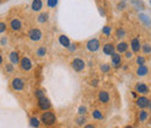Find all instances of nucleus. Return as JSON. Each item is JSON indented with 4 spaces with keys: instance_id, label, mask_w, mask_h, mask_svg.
I'll list each match as a JSON object with an SVG mask.
<instances>
[{
    "instance_id": "nucleus-39",
    "label": "nucleus",
    "mask_w": 151,
    "mask_h": 128,
    "mask_svg": "<svg viewBox=\"0 0 151 128\" xmlns=\"http://www.w3.org/2000/svg\"><path fill=\"white\" fill-rule=\"evenodd\" d=\"M67 50H69L70 52H74L76 50H77V44H76V43H71V44L69 45Z\"/></svg>"
},
{
    "instance_id": "nucleus-25",
    "label": "nucleus",
    "mask_w": 151,
    "mask_h": 128,
    "mask_svg": "<svg viewBox=\"0 0 151 128\" xmlns=\"http://www.w3.org/2000/svg\"><path fill=\"white\" fill-rule=\"evenodd\" d=\"M149 116H150L149 113L145 109H141L139 113H138V120H139V122H145L149 119Z\"/></svg>"
},
{
    "instance_id": "nucleus-36",
    "label": "nucleus",
    "mask_w": 151,
    "mask_h": 128,
    "mask_svg": "<svg viewBox=\"0 0 151 128\" xmlns=\"http://www.w3.org/2000/svg\"><path fill=\"white\" fill-rule=\"evenodd\" d=\"M87 113V107L86 106H79L78 108V114L79 115H85Z\"/></svg>"
},
{
    "instance_id": "nucleus-33",
    "label": "nucleus",
    "mask_w": 151,
    "mask_h": 128,
    "mask_svg": "<svg viewBox=\"0 0 151 128\" xmlns=\"http://www.w3.org/2000/svg\"><path fill=\"white\" fill-rule=\"evenodd\" d=\"M7 23L6 22H4V21H0V34H4V33H6V30H7Z\"/></svg>"
},
{
    "instance_id": "nucleus-26",
    "label": "nucleus",
    "mask_w": 151,
    "mask_h": 128,
    "mask_svg": "<svg viewBox=\"0 0 151 128\" xmlns=\"http://www.w3.org/2000/svg\"><path fill=\"white\" fill-rule=\"evenodd\" d=\"M92 118L93 119H95V120H104V114H102V112L100 111V109H93V112H92Z\"/></svg>"
},
{
    "instance_id": "nucleus-9",
    "label": "nucleus",
    "mask_w": 151,
    "mask_h": 128,
    "mask_svg": "<svg viewBox=\"0 0 151 128\" xmlns=\"http://www.w3.org/2000/svg\"><path fill=\"white\" fill-rule=\"evenodd\" d=\"M111 63H112L113 68H115V69L120 68L122 65V57H121V55L119 52H116V51L113 52L111 55Z\"/></svg>"
},
{
    "instance_id": "nucleus-15",
    "label": "nucleus",
    "mask_w": 151,
    "mask_h": 128,
    "mask_svg": "<svg viewBox=\"0 0 151 128\" xmlns=\"http://www.w3.org/2000/svg\"><path fill=\"white\" fill-rule=\"evenodd\" d=\"M128 48H129V43H128V42H126V41H120V42L115 45V51L121 55V54H124V52L128 50Z\"/></svg>"
},
{
    "instance_id": "nucleus-40",
    "label": "nucleus",
    "mask_w": 151,
    "mask_h": 128,
    "mask_svg": "<svg viewBox=\"0 0 151 128\" xmlns=\"http://www.w3.org/2000/svg\"><path fill=\"white\" fill-rule=\"evenodd\" d=\"M124 57H126L127 59H130V58L134 57V52H132L131 50H127V51L124 52Z\"/></svg>"
},
{
    "instance_id": "nucleus-30",
    "label": "nucleus",
    "mask_w": 151,
    "mask_h": 128,
    "mask_svg": "<svg viewBox=\"0 0 151 128\" xmlns=\"http://www.w3.org/2000/svg\"><path fill=\"white\" fill-rule=\"evenodd\" d=\"M57 5H58V0H47V6L51 10L55 8Z\"/></svg>"
},
{
    "instance_id": "nucleus-18",
    "label": "nucleus",
    "mask_w": 151,
    "mask_h": 128,
    "mask_svg": "<svg viewBox=\"0 0 151 128\" xmlns=\"http://www.w3.org/2000/svg\"><path fill=\"white\" fill-rule=\"evenodd\" d=\"M58 42H59V44L62 45V47H64V48H69V45L71 44V41H70V39L66 36V35H64V34H60L59 36H58Z\"/></svg>"
},
{
    "instance_id": "nucleus-12",
    "label": "nucleus",
    "mask_w": 151,
    "mask_h": 128,
    "mask_svg": "<svg viewBox=\"0 0 151 128\" xmlns=\"http://www.w3.org/2000/svg\"><path fill=\"white\" fill-rule=\"evenodd\" d=\"M149 101H150V99L146 98L145 96H139L138 98H136V106H137L138 108H141V109L148 108Z\"/></svg>"
},
{
    "instance_id": "nucleus-11",
    "label": "nucleus",
    "mask_w": 151,
    "mask_h": 128,
    "mask_svg": "<svg viewBox=\"0 0 151 128\" xmlns=\"http://www.w3.org/2000/svg\"><path fill=\"white\" fill-rule=\"evenodd\" d=\"M135 92H137V93L144 96V94H146V93L150 92V87H149L146 84L139 82V83H137V84L135 85Z\"/></svg>"
},
{
    "instance_id": "nucleus-38",
    "label": "nucleus",
    "mask_w": 151,
    "mask_h": 128,
    "mask_svg": "<svg viewBox=\"0 0 151 128\" xmlns=\"http://www.w3.org/2000/svg\"><path fill=\"white\" fill-rule=\"evenodd\" d=\"M7 44H8V39H7V36H3V37H0V45L6 47Z\"/></svg>"
},
{
    "instance_id": "nucleus-41",
    "label": "nucleus",
    "mask_w": 151,
    "mask_h": 128,
    "mask_svg": "<svg viewBox=\"0 0 151 128\" xmlns=\"http://www.w3.org/2000/svg\"><path fill=\"white\" fill-rule=\"evenodd\" d=\"M117 8H119L120 11H124V10L127 8V4H126L124 1H122V3H119V4H117Z\"/></svg>"
},
{
    "instance_id": "nucleus-32",
    "label": "nucleus",
    "mask_w": 151,
    "mask_h": 128,
    "mask_svg": "<svg viewBox=\"0 0 151 128\" xmlns=\"http://www.w3.org/2000/svg\"><path fill=\"white\" fill-rule=\"evenodd\" d=\"M100 69H101V71L104 74H108L111 71V65H109V64H107V63H104L100 67Z\"/></svg>"
},
{
    "instance_id": "nucleus-1",
    "label": "nucleus",
    "mask_w": 151,
    "mask_h": 128,
    "mask_svg": "<svg viewBox=\"0 0 151 128\" xmlns=\"http://www.w3.org/2000/svg\"><path fill=\"white\" fill-rule=\"evenodd\" d=\"M40 120H41V122L43 123V125H45V126H52V125H55L56 123V114L54 113V112H51V111H45V112H43L42 114H41V118H40Z\"/></svg>"
},
{
    "instance_id": "nucleus-4",
    "label": "nucleus",
    "mask_w": 151,
    "mask_h": 128,
    "mask_svg": "<svg viewBox=\"0 0 151 128\" xmlns=\"http://www.w3.org/2000/svg\"><path fill=\"white\" fill-rule=\"evenodd\" d=\"M19 67H20V69H21L22 71L29 72V71L33 69V67H34V63H33V61H32L30 57H28V56H22L21 59H20V63H19Z\"/></svg>"
},
{
    "instance_id": "nucleus-31",
    "label": "nucleus",
    "mask_w": 151,
    "mask_h": 128,
    "mask_svg": "<svg viewBox=\"0 0 151 128\" xmlns=\"http://www.w3.org/2000/svg\"><path fill=\"white\" fill-rule=\"evenodd\" d=\"M102 34L105 36H111L112 35V27L111 26H105L102 28Z\"/></svg>"
},
{
    "instance_id": "nucleus-37",
    "label": "nucleus",
    "mask_w": 151,
    "mask_h": 128,
    "mask_svg": "<svg viewBox=\"0 0 151 128\" xmlns=\"http://www.w3.org/2000/svg\"><path fill=\"white\" fill-rule=\"evenodd\" d=\"M131 4L132 5H136L137 8H144V5L142 1H139V0H131Z\"/></svg>"
},
{
    "instance_id": "nucleus-45",
    "label": "nucleus",
    "mask_w": 151,
    "mask_h": 128,
    "mask_svg": "<svg viewBox=\"0 0 151 128\" xmlns=\"http://www.w3.org/2000/svg\"><path fill=\"white\" fill-rule=\"evenodd\" d=\"M148 108H149V109H150V111H151V100H150V101H149V105H148Z\"/></svg>"
},
{
    "instance_id": "nucleus-14",
    "label": "nucleus",
    "mask_w": 151,
    "mask_h": 128,
    "mask_svg": "<svg viewBox=\"0 0 151 128\" xmlns=\"http://www.w3.org/2000/svg\"><path fill=\"white\" fill-rule=\"evenodd\" d=\"M98 100L101 104H108L109 100H111V96L106 90H100L98 92Z\"/></svg>"
},
{
    "instance_id": "nucleus-35",
    "label": "nucleus",
    "mask_w": 151,
    "mask_h": 128,
    "mask_svg": "<svg viewBox=\"0 0 151 128\" xmlns=\"http://www.w3.org/2000/svg\"><path fill=\"white\" fill-rule=\"evenodd\" d=\"M45 94H44V91L42 90V89H37L36 91H35V97H36V99H40V98H42V97H44Z\"/></svg>"
},
{
    "instance_id": "nucleus-28",
    "label": "nucleus",
    "mask_w": 151,
    "mask_h": 128,
    "mask_svg": "<svg viewBox=\"0 0 151 128\" xmlns=\"http://www.w3.org/2000/svg\"><path fill=\"white\" fill-rule=\"evenodd\" d=\"M86 122H87V119H86V116L85 115H79L77 119H76V123H77L78 126H85L86 125Z\"/></svg>"
},
{
    "instance_id": "nucleus-20",
    "label": "nucleus",
    "mask_w": 151,
    "mask_h": 128,
    "mask_svg": "<svg viewBox=\"0 0 151 128\" xmlns=\"http://www.w3.org/2000/svg\"><path fill=\"white\" fill-rule=\"evenodd\" d=\"M49 20V12H42L37 15V22L38 23H47Z\"/></svg>"
},
{
    "instance_id": "nucleus-34",
    "label": "nucleus",
    "mask_w": 151,
    "mask_h": 128,
    "mask_svg": "<svg viewBox=\"0 0 151 128\" xmlns=\"http://www.w3.org/2000/svg\"><path fill=\"white\" fill-rule=\"evenodd\" d=\"M139 19L143 20V21L146 23V26H149V27L151 26V21H150V19H149L146 15H144V14H139Z\"/></svg>"
},
{
    "instance_id": "nucleus-22",
    "label": "nucleus",
    "mask_w": 151,
    "mask_h": 128,
    "mask_svg": "<svg viewBox=\"0 0 151 128\" xmlns=\"http://www.w3.org/2000/svg\"><path fill=\"white\" fill-rule=\"evenodd\" d=\"M4 71L7 74V75H13L14 72H15V68H14V65L12 63H5L4 64Z\"/></svg>"
},
{
    "instance_id": "nucleus-6",
    "label": "nucleus",
    "mask_w": 151,
    "mask_h": 128,
    "mask_svg": "<svg viewBox=\"0 0 151 128\" xmlns=\"http://www.w3.org/2000/svg\"><path fill=\"white\" fill-rule=\"evenodd\" d=\"M100 40L99 39H91V40H89L87 42H86V44H85V47H86V49L90 51V52H97L99 49H100Z\"/></svg>"
},
{
    "instance_id": "nucleus-47",
    "label": "nucleus",
    "mask_w": 151,
    "mask_h": 128,
    "mask_svg": "<svg viewBox=\"0 0 151 128\" xmlns=\"http://www.w3.org/2000/svg\"><path fill=\"white\" fill-rule=\"evenodd\" d=\"M4 3V0H0V4H3Z\"/></svg>"
},
{
    "instance_id": "nucleus-13",
    "label": "nucleus",
    "mask_w": 151,
    "mask_h": 128,
    "mask_svg": "<svg viewBox=\"0 0 151 128\" xmlns=\"http://www.w3.org/2000/svg\"><path fill=\"white\" fill-rule=\"evenodd\" d=\"M141 40L138 37H134L131 41H130V48H131V51L134 54H138L141 51Z\"/></svg>"
},
{
    "instance_id": "nucleus-5",
    "label": "nucleus",
    "mask_w": 151,
    "mask_h": 128,
    "mask_svg": "<svg viewBox=\"0 0 151 128\" xmlns=\"http://www.w3.org/2000/svg\"><path fill=\"white\" fill-rule=\"evenodd\" d=\"M43 37V33L40 28L37 27H33L28 30V39L32 41V42H40Z\"/></svg>"
},
{
    "instance_id": "nucleus-16",
    "label": "nucleus",
    "mask_w": 151,
    "mask_h": 128,
    "mask_svg": "<svg viewBox=\"0 0 151 128\" xmlns=\"http://www.w3.org/2000/svg\"><path fill=\"white\" fill-rule=\"evenodd\" d=\"M102 51H104L105 55L111 56L113 52H115V44L112 43V42H107V43H105L104 47H102Z\"/></svg>"
},
{
    "instance_id": "nucleus-29",
    "label": "nucleus",
    "mask_w": 151,
    "mask_h": 128,
    "mask_svg": "<svg viewBox=\"0 0 151 128\" xmlns=\"http://www.w3.org/2000/svg\"><path fill=\"white\" fill-rule=\"evenodd\" d=\"M146 63V59H145V57L144 56H142V55H138L137 57H136V64L139 67V65H144V64Z\"/></svg>"
},
{
    "instance_id": "nucleus-23",
    "label": "nucleus",
    "mask_w": 151,
    "mask_h": 128,
    "mask_svg": "<svg viewBox=\"0 0 151 128\" xmlns=\"http://www.w3.org/2000/svg\"><path fill=\"white\" fill-rule=\"evenodd\" d=\"M127 35V32H126V29L123 28V27H120V28H117L116 30H115V37L117 39V40H122L124 36Z\"/></svg>"
},
{
    "instance_id": "nucleus-48",
    "label": "nucleus",
    "mask_w": 151,
    "mask_h": 128,
    "mask_svg": "<svg viewBox=\"0 0 151 128\" xmlns=\"http://www.w3.org/2000/svg\"><path fill=\"white\" fill-rule=\"evenodd\" d=\"M123 1H126V0H123Z\"/></svg>"
},
{
    "instance_id": "nucleus-17",
    "label": "nucleus",
    "mask_w": 151,
    "mask_h": 128,
    "mask_svg": "<svg viewBox=\"0 0 151 128\" xmlns=\"http://www.w3.org/2000/svg\"><path fill=\"white\" fill-rule=\"evenodd\" d=\"M30 8L33 12H41L43 10V1L42 0H33L30 4Z\"/></svg>"
},
{
    "instance_id": "nucleus-19",
    "label": "nucleus",
    "mask_w": 151,
    "mask_h": 128,
    "mask_svg": "<svg viewBox=\"0 0 151 128\" xmlns=\"http://www.w3.org/2000/svg\"><path fill=\"white\" fill-rule=\"evenodd\" d=\"M148 72H149V68L145 65V64H144V65H139V67L137 68V70H136V75L139 76V77L146 76Z\"/></svg>"
},
{
    "instance_id": "nucleus-24",
    "label": "nucleus",
    "mask_w": 151,
    "mask_h": 128,
    "mask_svg": "<svg viewBox=\"0 0 151 128\" xmlns=\"http://www.w3.org/2000/svg\"><path fill=\"white\" fill-rule=\"evenodd\" d=\"M29 125L33 128H38L40 125H41V120L37 116H30L29 118Z\"/></svg>"
},
{
    "instance_id": "nucleus-49",
    "label": "nucleus",
    "mask_w": 151,
    "mask_h": 128,
    "mask_svg": "<svg viewBox=\"0 0 151 128\" xmlns=\"http://www.w3.org/2000/svg\"><path fill=\"white\" fill-rule=\"evenodd\" d=\"M150 4H151V1H150Z\"/></svg>"
},
{
    "instance_id": "nucleus-44",
    "label": "nucleus",
    "mask_w": 151,
    "mask_h": 128,
    "mask_svg": "<svg viewBox=\"0 0 151 128\" xmlns=\"http://www.w3.org/2000/svg\"><path fill=\"white\" fill-rule=\"evenodd\" d=\"M3 64H4V57L0 54V65H3Z\"/></svg>"
},
{
    "instance_id": "nucleus-21",
    "label": "nucleus",
    "mask_w": 151,
    "mask_h": 128,
    "mask_svg": "<svg viewBox=\"0 0 151 128\" xmlns=\"http://www.w3.org/2000/svg\"><path fill=\"white\" fill-rule=\"evenodd\" d=\"M35 54H36V56H37V57L43 58V57H45V56H47V54H48V49H47V47L41 45V47H38V48L36 49Z\"/></svg>"
},
{
    "instance_id": "nucleus-8",
    "label": "nucleus",
    "mask_w": 151,
    "mask_h": 128,
    "mask_svg": "<svg viewBox=\"0 0 151 128\" xmlns=\"http://www.w3.org/2000/svg\"><path fill=\"white\" fill-rule=\"evenodd\" d=\"M37 106L42 112H45L51 108V101L49 100V98L47 96H44V97L37 99Z\"/></svg>"
},
{
    "instance_id": "nucleus-2",
    "label": "nucleus",
    "mask_w": 151,
    "mask_h": 128,
    "mask_svg": "<svg viewBox=\"0 0 151 128\" xmlns=\"http://www.w3.org/2000/svg\"><path fill=\"white\" fill-rule=\"evenodd\" d=\"M70 65H71V68H72L76 72L80 74V72H83V71L86 69V62H85L83 58H80V57H74V58L71 61Z\"/></svg>"
},
{
    "instance_id": "nucleus-7",
    "label": "nucleus",
    "mask_w": 151,
    "mask_h": 128,
    "mask_svg": "<svg viewBox=\"0 0 151 128\" xmlns=\"http://www.w3.org/2000/svg\"><path fill=\"white\" fill-rule=\"evenodd\" d=\"M8 27L13 32V33H18V32H21L22 30V21L19 19V18H13L10 20V23H8Z\"/></svg>"
},
{
    "instance_id": "nucleus-10",
    "label": "nucleus",
    "mask_w": 151,
    "mask_h": 128,
    "mask_svg": "<svg viewBox=\"0 0 151 128\" xmlns=\"http://www.w3.org/2000/svg\"><path fill=\"white\" fill-rule=\"evenodd\" d=\"M20 59H21V56H20L19 51H16V50L10 51V54H8V62L12 63L14 67H15V65H19Z\"/></svg>"
},
{
    "instance_id": "nucleus-43",
    "label": "nucleus",
    "mask_w": 151,
    "mask_h": 128,
    "mask_svg": "<svg viewBox=\"0 0 151 128\" xmlns=\"http://www.w3.org/2000/svg\"><path fill=\"white\" fill-rule=\"evenodd\" d=\"M84 128H95V126L92 125V123H86V125L84 126Z\"/></svg>"
},
{
    "instance_id": "nucleus-3",
    "label": "nucleus",
    "mask_w": 151,
    "mask_h": 128,
    "mask_svg": "<svg viewBox=\"0 0 151 128\" xmlns=\"http://www.w3.org/2000/svg\"><path fill=\"white\" fill-rule=\"evenodd\" d=\"M10 85H11V89L14 92H21L26 87V81L21 77H14V78L11 79Z\"/></svg>"
},
{
    "instance_id": "nucleus-42",
    "label": "nucleus",
    "mask_w": 151,
    "mask_h": 128,
    "mask_svg": "<svg viewBox=\"0 0 151 128\" xmlns=\"http://www.w3.org/2000/svg\"><path fill=\"white\" fill-rule=\"evenodd\" d=\"M91 82H92V83H91V85H92V86H94V87H95V86H98V84H99V83H98V79H92Z\"/></svg>"
},
{
    "instance_id": "nucleus-46",
    "label": "nucleus",
    "mask_w": 151,
    "mask_h": 128,
    "mask_svg": "<svg viewBox=\"0 0 151 128\" xmlns=\"http://www.w3.org/2000/svg\"><path fill=\"white\" fill-rule=\"evenodd\" d=\"M126 128H135V127H132V126H128V127H126Z\"/></svg>"
},
{
    "instance_id": "nucleus-27",
    "label": "nucleus",
    "mask_w": 151,
    "mask_h": 128,
    "mask_svg": "<svg viewBox=\"0 0 151 128\" xmlns=\"http://www.w3.org/2000/svg\"><path fill=\"white\" fill-rule=\"evenodd\" d=\"M141 50L144 55H149L151 54V44L150 43H143L142 47H141Z\"/></svg>"
}]
</instances>
